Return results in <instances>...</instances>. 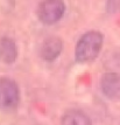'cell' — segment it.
<instances>
[{"instance_id":"cell-3","label":"cell","mask_w":120,"mask_h":125,"mask_svg":"<svg viewBox=\"0 0 120 125\" xmlns=\"http://www.w3.org/2000/svg\"><path fill=\"white\" fill-rule=\"evenodd\" d=\"M20 102L19 87L8 77H0V110H9L17 108Z\"/></svg>"},{"instance_id":"cell-4","label":"cell","mask_w":120,"mask_h":125,"mask_svg":"<svg viewBox=\"0 0 120 125\" xmlns=\"http://www.w3.org/2000/svg\"><path fill=\"white\" fill-rule=\"evenodd\" d=\"M100 89L110 99H120V74L106 73L100 78Z\"/></svg>"},{"instance_id":"cell-5","label":"cell","mask_w":120,"mask_h":125,"mask_svg":"<svg viewBox=\"0 0 120 125\" xmlns=\"http://www.w3.org/2000/svg\"><path fill=\"white\" fill-rule=\"evenodd\" d=\"M63 48V41L58 36H49L43 41L40 49L41 57L46 61H54L60 56Z\"/></svg>"},{"instance_id":"cell-1","label":"cell","mask_w":120,"mask_h":125,"mask_svg":"<svg viewBox=\"0 0 120 125\" xmlns=\"http://www.w3.org/2000/svg\"><path fill=\"white\" fill-rule=\"evenodd\" d=\"M104 36L98 31H90L83 34L75 48V59L79 63L91 62L99 55L103 47Z\"/></svg>"},{"instance_id":"cell-2","label":"cell","mask_w":120,"mask_h":125,"mask_svg":"<svg viewBox=\"0 0 120 125\" xmlns=\"http://www.w3.org/2000/svg\"><path fill=\"white\" fill-rule=\"evenodd\" d=\"M65 12V4L61 0H46L37 6L38 20L44 25H53L63 16Z\"/></svg>"},{"instance_id":"cell-6","label":"cell","mask_w":120,"mask_h":125,"mask_svg":"<svg viewBox=\"0 0 120 125\" xmlns=\"http://www.w3.org/2000/svg\"><path fill=\"white\" fill-rule=\"evenodd\" d=\"M18 56V49L17 44L13 39L4 38L0 40V61L11 64L14 63Z\"/></svg>"},{"instance_id":"cell-7","label":"cell","mask_w":120,"mask_h":125,"mask_svg":"<svg viewBox=\"0 0 120 125\" xmlns=\"http://www.w3.org/2000/svg\"><path fill=\"white\" fill-rule=\"evenodd\" d=\"M61 125H92V123L83 111L71 109L62 116Z\"/></svg>"}]
</instances>
